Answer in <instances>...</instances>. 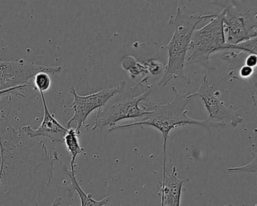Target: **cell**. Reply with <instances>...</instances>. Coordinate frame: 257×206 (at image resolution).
Wrapping results in <instances>:
<instances>
[{"mask_svg":"<svg viewBox=\"0 0 257 206\" xmlns=\"http://www.w3.org/2000/svg\"><path fill=\"white\" fill-rule=\"evenodd\" d=\"M63 198L62 197H58L55 198V201L52 202L50 206H59L62 204Z\"/></svg>","mask_w":257,"mask_h":206,"instance_id":"obj_20","label":"cell"},{"mask_svg":"<svg viewBox=\"0 0 257 206\" xmlns=\"http://www.w3.org/2000/svg\"><path fill=\"white\" fill-rule=\"evenodd\" d=\"M256 37L245 40L235 45H226L223 47V50H239L242 53L248 55H256L257 53Z\"/></svg>","mask_w":257,"mask_h":206,"instance_id":"obj_14","label":"cell"},{"mask_svg":"<svg viewBox=\"0 0 257 206\" xmlns=\"http://www.w3.org/2000/svg\"><path fill=\"white\" fill-rule=\"evenodd\" d=\"M34 86L39 92H45L50 88L52 80L46 73H39L34 76Z\"/></svg>","mask_w":257,"mask_h":206,"instance_id":"obj_16","label":"cell"},{"mask_svg":"<svg viewBox=\"0 0 257 206\" xmlns=\"http://www.w3.org/2000/svg\"><path fill=\"white\" fill-rule=\"evenodd\" d=\"M61 66L40 65L19 61H0V91L26 85L39 73H57Z\"/></svg>","mask_w":257,"mask_h":206,"instance_id":"obj_7","label":"cell"},{"mask_svg":"<svg viewBox=\"0 0 257 206\" xmlns=\"http://www.w3.org/2000/svg\"><path fill=\"white\" fill-rule=\"evenodd\" d=\"M228 172H256V154L254 153L253 158L249 163L246 164L243 166L228 168Z\"/></svg>","mask_w":257,"mask_h":206,"instance_id":"obj_18","label":"cell"},{"mask_svg":"<svg viewBox=\"0 0 257 206\" xmlns=\"http://www.w3.org/2000/svg\"><path fill=\"white\" fill-rule=\"evenodd\" d=\"M231 78V79H237L243 82L249 88L251 97L253 100L254 105L256 104V67H248L246 64L240 67V68L231 70L224 78Z\"/></svg>","mask_w":257,"mask_h":206,"instance_id":"obj_12","label":"cell"},{"mask_svg":"<svg viewBox=\"0 0 257 206\" xmlns=\"http://www.w3.org/2000/svg\"><path fill=\"white\" fill-rule=\"evenodd\" d=\"M119 90L120 85H118L115 88H105L93 94L82 96L77 94L74 86H71L70 94L73 95V101L69 110L73 111V116L67 123V129H70L72 123L76 122L77 126L75 130L79 136L81 135V129L90 114L95 110L98 109L99 111L101 109L106 102L115 95Z\"/></svg>","mask_w":257,"mask_h":206,"instance_id":"obj_8","label":"cell"},{"mask_svg":"<svg viewBox=\"0 0 257 206\" xmlns=\"http://www.w3.org/2000/svg\"><path fill=\"white\" fill-rule=\"evenodd\" d=\"M64 143L66 144L67 150L71 155V161H70V169H75V162L76 157L81 153H83L84 148H82L79 144V135L76 133V130L73 128L68 129L67 135L64 138Z\"/></svg>","mask_w":257,"mask_h":206,"instance_id":"obj_13","label":"cell"},{"mask_svg":"<svg viewBox=\"0 0 257 206\" xmlns=\"http://www.w3.org/2000/svg\"><path fill=\"white\" fill-rule=\"evenodd\" d=\"M147 70V74L159 75L164 72L163 64L154 59L146 60L142 63Z\"/></svg>","mask_w":257,"mask_h":206,"instance_id":"obj_17","label":"cell"},{"mask_svg":"<svg viewBox=\"0 0 257 206\" xmlns=\"http://www.w3.org/2000/svg\"><path fill=\"white\" fill-rule=\"evenodd\" d=\"M220 92L216 90L214 84L209 85L208 75L206 73L200 83L199 88L196 92L189 93L191 99L195 97L201 98L208 113V119L216 123L229 122L233 127L236 128L243 121L241 110H233L227 108L225 103L219 98Z\"/></svg>","mask_w":257,"mask_h":206,"instance_id":"obj_6","label":"cell"},{"mask_svg":"<svg viewBox=\"0 0 257 206\" xmlns=\"http://www.w3.org/2000/svg\"><path fill=\"white\" fill-rule=\"evenodd\" d=\"M210 4L223 7L225 44L235 45L257 35V1L222 0Z\"/></svg>","mask_w":257,"mask_h":206,"instance_id":"obj_4","label":"cell"},{"mask_svg":"<svg viewBox=\"0 0 257 206\" xmlns=\"http://www.w3.org/2000/svg\"><path fill=\"white\" fill-rule=\"evenodd\" d=\"M223 16L222 10L205 26L194 31L186 61L200 64L208 71L215 70L210 66V56L215 52L223 50L225 46Z\"/></svg>","mask_w":257,"mask_h":206,"instance_id":"obj_5","label":"cell"},{"mask_svg":"<svg viewBox=\"0 0 257 206\" xmlns=\"http://www.w3.org/2000/svg\"><path fill=\"white\" fill-rule=\"evenodd\" d=\"M150 76L146 75L141 82L128 89H125V82H121L119 91L99 110L91 130L103 129L107 126L113 127L121 120L150 115V112L144 111L140 105L148 99L153 91V85H147Z\"/></svg>","mask_w":257,"mask_h":206,"instance_id":"obj_3","label":"cell"},{"mask_svg":"<svg viewBox=\"0 0 257 206\" xmlns=\"http://www.w3.org/2000/svg\"><path fill=\"white\" fill-rule=\"evenodd\" d=\"M29 86H31V84H26V85H20V86L15 87V88L4 90V91H0V97H3V96L7 95V94H13V93H14V94H18V95L25 97V94H21V93H19V91H22L23 88Z\"/></svg>","mask_w":257,"mask_h":206,"instance_id":"obj_19","label":"cell"},{"mask_svg":"<svg viewBox=\"0 0 257 206\" xmlns=\"http://www.w3.org/2000/svg\"><path fill=\"white\" fill-rule=\"evenodd\" d=\"M124 60L125 62L124 65H122L123 69H125L128 72L129 76L132 79H135L137 76L141 74L147 75V70L142 63L138 62L135 58H133V61H131V63L129 62L127 57L124 58Z\"/></svg>","mask_w":257,"mask_h":206,"instance_id":"obj_15","label":"cell"},{"mask_svg":"<svg viewBox=\"0 0 257 206\" xmlns=\"http://www.w3.org/2000/svg\"><path fill=\"white\" fill-rule=\"evenodd\" d=\"M41 96L42 101L44 108V115L41 125L37 129H33L31 126H23L21 129L22 133L31 139L40 137L47 138L53 143L64 144V138L68 132L67 128L64 127L55 119V115L49 111L46 103L44 92H39Z\"/></svg>","mask_w":257,"mask_h":206,"instance_id":"obj_9","label":"cell"},{"mask_svg":"<svg viewBox=\"0 0 257 206\" xmlns=\"http://www.w3.org/2000/svg\"><path fill=\"white\" fill-rule=\"evenodd\" d=\"M216 15H201L200 13L186 14L177 7L175 16H171L169 25H173L174 32L172 38L166 46L168 49V64L164 68L158 85L165 87L172 79H183L188 84L191 80L186 75L185 62L192 34L197 25L202 21L212 19Z\"/></svg>","mask_w":257,"mask_h":206,"instance_id":"obj_2","label":"cell"},{"mask_svg":"<svg viewBox=\"0 0 257 206\" xmlns=\"http://www.w3.org/2000/svg\"><path fill=\"white\" fill-rule=\"evenodd\" d=\"M224 206H232V204H225V205H224Z\"/></svg>","mask_w":257,"mask_h":206,"instance_id":"obj_21","label":"cell"},{"mask_svg":"<svg viewBox=\"0 0 257 206\" xmlns=\"http://www.w3.org/2000/svg\"><path fill=\"white\" fill-rule=\"evenodd\" d=\"M53 158L55 162H58L60 164L64 174L68 176L69 178H70L72 187L77 192L79 198H80L81 206H106L107 203L109 202V197L103 198V199L100 200V201H97V200L93 198L92 195L91 193H86V192H84L83 189L79 186L75 169H67V165L61 161L56 151L53 153Z\"/></svg>","mask_w":257,"mask_h":206,"instance_id":"obj_11","label":"cell"},{"mask_svg":"<svg viewBox=\"0 0 257 206\" xmlns=\"http://www.w3.org/2000/svg\"><path fill=\"white\" fill-rule=\"evenodd\" d=\"M177 174V168L173 166L171 174L162 176L159 193L161 206H180L183 183L189 179H180Z\"/></svg>","mask_w":257,"mask_h":206,"instance_id":"obj_10","label":"cell"},{"mask_svg":"<svg viewBox=\"0 0 257 206\" xmlns=\"http://www.w3.org/2000/svg\"><path fill=\"white\" fill-rule=\"evenodd\" d=\"M171 90L174 94V97L169 103L162 105L152 100H144L141 108L147 112H150V115L146 116L147 118L136 123L113 126L109 129V132L115 130H124L137 126H152L159 130L163 136V173L162 176L166 174L167 143L169 134L172 129L186 125L201 126L210 129V128H224L225 123H216L207 119L204 120H194L188 117V111L186 107L192 100L188 94H180L177 88L171 86Z\"/></svg>","mask_w":257,"mask_h":206,"instance_id":"obj_1","label":"cell"}]
</instances>
